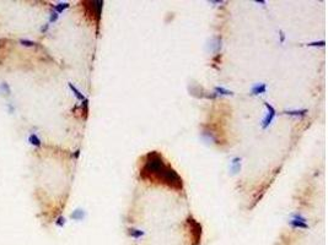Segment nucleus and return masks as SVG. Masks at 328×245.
<instances>
[{"label": "nucleus", "instance_id": "obj_1", "mask_svg": "<svg viewBox=\"0 0 328 245\" xmlns=\"http://www.w3.org/2000/svg\"><path fill=\"white\" fill-rule=\"evenodd\" d=\"M166 165L167 164L164 162V158L159 152H149L145 156V163L140 169V177L145 180H159Z\"/></svg>", "mask_w": 328, "mask_h": 245}, {"label": "nucleus", "instance_id": "obj_2", "mask_svg": "<svg viewBox=\"0 0 328 245\" xmlns=\"http://www.w3.org/2000/svg\"><path fill=\"white\" fill-rule=\"evenodd\" d=\"M159 181L164 183L167 186H170L171 189H175V190H182L183 189L182 178L171 165H166V168L164 169V172L161 173V175L159 178Z\"/></svg>", "mask_w": 328, "mask_h": 245}, {"label": "nucleus", "instance_id": "obj_3", "mask_svg": "<svg viewBox=\"0 0 328 245\" xmlns=\"http://www.w3.org/2000/svg\"><path fill=\"white\" fill-rule=\"evenodd\" d=\"M86 7H89L91 10V15L96 18V23L97 27L100 26V21H101V14H102V7H103V1L97 0V1H87L84 2Z\"/></svg>", "mask_w": 328, "mask_h": 245}, {"label": "nucleus", "instance_id": "obj_4", "mask_svg": "<svg viewBox=\"0 0 328 245\" xmlns=\"http://www.w3.org/2000/svg\"><path fill=\"white\" fill-rule=\"evenodd\" d=\"M187 223L189 224L191 227V232H192V237L194 239V245H199L200 244V239H202V226L200 223L197 222L194 218L189 217Z\"/></svg>", "mask_w": 328, "mask_h": 245}, {"label": "nucleus", "instance_id": "obj_5", "mask_svg": "<svg viewBox=\"0 0 328 245\" xmlns=\"http://www.w3.org/2000/svg\"><path fill=\"white\" fill-rule=\"evenodd\" d=\"M264 104H265L268 112H267V115H265L264 119H263V123H262L263 130H265V129L273 123V120H274V118H275V115H277V110H275V108H274L272 104H269V103H264Z\"/></svg>", "mask_w": 328, "mask_h": 245}, {"label": "nucleus", "instance_id": "obj_6", "mask_svg": "<svg viewBox=\"0 0 328 245\" xmlns=\"http://www.w3.org/2000/svg\"><path fill=\"white\" fill-rule=\"evenodd\" d=\"M265 91H267V85H265V83H257V85H254V86L252 87L251 93L254 95V96H257V95L265 93Z\"/></svg>", "mask_w": 328, "mask_h": 245}, {"label": "nucleus", "instance_id": "obj_7", "mask_svg": "<svg viewBox=\"0 0 328 245\" xmlns=\"http://www.w3.org/2000/svg\"><path fill=\"white\" fill-rule=\"evenodd\" d=\"M240 169H241V158L240 157H235L231 161V172L233 174H236L237 172H240Z\"/></svg>", "mask_w": 328, "mask_h": 245}, {"label": "nucleus", "instance_id": "obj_8", "mask_svg": "<svg viewBox=\"0 0 328 245\" xmlns=\"http://www.w3.org/2000/svg\"><path fill=\"white\" fill-rule=\"evenodd\" d=\"M214 93L216 95V97L220 96V95H223V96H232L233 95L232 91H229V90H226L224 87H215L214 88Z\"/></svg>", "mask_w": 328, "mask_h": 245}, {"label": "nucleus", "instance_id": "obj_9", "mask_svg": "<svg viewBox=\"0 0 328 245\" xmlns=\"http://www.w3.org/2000/svg\"><path fill=\"white\" fill-rule=\"evenodd\" d=\"M289 223H290V226H291L293 228H300V229L309 228V224H307V223H305V222H300V221H295V219L289 221Z\"/></svg>", "mask_w": 328, "mask_h": 245}, {"label": "nucleus", "instance_id": "obj_10", "mask_svg": "<svg viewBox=\"0 0 328 245\" xmlns=\"http://www.w3.org/2000/svg\"><path fill=\"white\" fill-rule=\"evenodd\" d=\"M307 109H295V110H286L285 113L291 116H305L307 114Z\"/></svg>", "mask_w": 328, "mask_h": 245}, {"label": "nucleus", "instance_id": "obj_11", "mask_svg": "<svg viewBox=\"0 0 328 245\" xmlns=\"http://www.w3.org/2000/svg\"><path fill=\"white\" fill-rule=\"evenodd\" d=\"M69 88H70V90L73 91L74 96L78 98L79 100H81V102H82V100H85V99H86V98H85V96L82 95L81 92H80V91H79V90H78V88H76V87H75V86H74L73 83H69Z\"/></svg>", "mask_w": 328, "mask_h": 245}, {"label": "nucleus", "instance_id": "obj_12", "mask_svg": "<svg viewBox=\"0 0 328 245\" xmlns=\"http://www.w3.org/2000/svg\"><path fill=\"white\" fill-rule=\"evenodd\" d=\"M28 142L36 147L41 146V139H39L36 134H31V135H30V137H28Z\"/></svg>", "mask_w": 328, "mask_h": 245}, {"label": "nucleus", "instance_id": "obj_13", "mask_svg": "<svg viewBox=\"0 0 328 245\" xmlns=\"http://www.w3.org/2000/svg\"><path fill=\"white\" fill-rule=\"evenodd\" d=\"M68 7H69V2H59L58 5L54 6V11L59 15V14H62L64 10H66Z\"/></svg>", "mask_w": 328, "mask_h": 245}, {"label": "nucleus", "instance_id": "obj_14", "mask_svg": "<svg viewBox=\"0 0 328 245\" xmlns=\"http://www.w3.org/2000/svg\"><path fill=\"white\" fill-rule=\"evenodd\" d=\"M84 217H85L84 210H75L74 212L71 213V218H73V219H76V221H81Z\"/></svg>", "mask_w": 328, "mask_h": 245}, {"label": "nucleus", "instance_id": "obj_15", "mask_svg": "<svg viewBox=\"0 0 328 245\" xmlns=\"http://www.w3.org/2000/svg\"><path fill=\"white\" fill-rule=\"evenodd\" d=\"M129 234H131L133 238H135V239H138V238H141L143 235H144V232L143 230H139V229H131L129 230Z\"/></svg>", "mask_w": 328, "mask_h": 245}, {"label": "nucleus", "instance_id": "obj_16", "mask_svg": "<svg viewBox=\"0 0 328 245\" xmlns=\"http://www.w3.org/2000/svg\"><path fill=\"white\" fill-rule=\"evenodd\" d=\"M0 92H3L1 95H4V96H9V95H10L11 91H10V87L8 86V83L4 82V83L0 85Z\"/></svg>", "mask_w": 328, "mask_h": 245}, {"label": "nucleus", "instance_id": "obj_17", "mask_svg": "<svg viewBox=\"0 0 328 245\" xmlns=\"http://www.w3.org/2000/svg\"><path fill=\"white\" fill-rule=\"evenodd\" d=\"M20 44H22L23 47H34V46H36V42L28 41V39H20Z\"/></svg>", "mask_w": 328, "mask_h": 245}, {"label": "nucleus", "instance_id": "obj_18", "mask_svg": "<svg viewBox=\"0 0 328 245\" xmlns=\"http://www.w3.org/2000/svg\"><path fill=\"white\" fill-rule=\"evenodd\" d=\"M291 217H293L291 219H295V221H300V222H305V223H306V218H305L301 213H293Z\"/></svg>", "mask_w": 328, "mask_h": 245}, {"label": "nucleus", "instance_id": "obj_19", "mask_svg": "<svg viewBox=\"0 0 328 245\" xmlns=\"http://www.w3.org/2000/svg\"><path fill=\"white\" fill-rule=\"evenodd\" d=\"M58 17H59V15L54 11V12H52L50 14V17H49V23H54L57 20H58Z\"/></svg>", "mask_w": 328, "mask_h": 245}, {"label": "nucleus", "instance_id": "obj_20", "mask_svg": "<svg viewBox=\"0 0 328 245\" xmlns=\"http://www.w3.org/2000/svg\"><path fill=\"white\" fill-rule=\"evenodd\" d=\"M307 46H310V47H323L325 46V41H321V42H313V43H309Z\"/></svg>", "mask_w": 328, "mask_h": 245}, {"label": "nucleus", "instance_id": "obj_21", "mask_svg": "<svg viewBox=\"0 0 328 245\" xmlns=\"http://www.w3.org/2000/svg\"><path fill=\"white\" fill-rule=\"evenodd\" d=\"M57 226H59V227H63L64 226V223H65V218L64 217H59L58 219H57Z\"/></svg>", "mask_w": 328, "mask_h": 245}, {"label": "nucleus", "instance_id": "obj_22", "mask_svg": "<svg viewBox=\"0 0 328 245\" xmlns=\"http://www.w3.org/2000/svg\"><path fill=\"white\" fill-rule=\"evenodd\" d=\"M48 27H49V23H48V25H46V26H44V27L42 28V32H46V31L48 30Z\"/></svg>", "mask_w": 328, "mask_h": 245}]
</instances>
